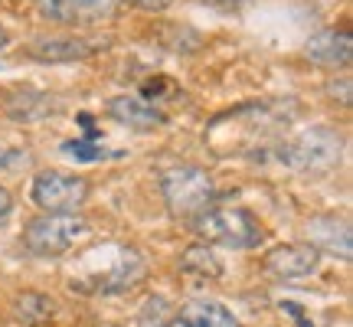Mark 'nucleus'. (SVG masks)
Returning <instances> with one entry per match:
<instances>
[{
  "mask_svg": "<svg viewBox=\"0 0 353 327\" xmlns=\"http://www.w3.org/2000/svg\"><path fill=\"white\" fill-rule=\"evenodd\" d=\"M144 275V255L134 246L105 242L82 255V268L69 275V288L82 295H118L138 285Z\"/></svg>",
  "mask_w": 353,
  "mask_h": 327,
  "instance_id": "f257e3e1",
  "label": "nucleus"
},
{
  "mask_svg": "<svg viewBox=\"0 0 353 327\" xmlns=\"http://www.w3.org/2000/svg\"><path fill=\"white\" fill-rule=\"evenodd\" d=\"M196 232L206 242L229 246V249H255L265 242V226L259 216H252L242 206H223V210H206L196 216Z\"/></svg>",
  "mask_w": 353,
  "mask_h": 327,
  "instance_id": "f03ea898",
  "label": "nucleus"
},
{
  "mask_svg": "<svg viewBox=\"0 0 353 327\" xmlns=\"http://www.w3.org/2000/svg\"><path fill=\"white\" fill-rule=\"evenodd\" d=\"M161 193H164L167 210L180 219L187 216H196L206 210V203H213L216 187L213 177L206 174L203 167H193V164H180V167H170L161 177Z\"/></svg>",
  "mask_w": 353,
  "mask_h": 327,
  "instance_id": "7ed1b4c3",
  "label": "nucleus"
},
{
  "mask_svg": "<svg viewBox=\"0 0 353 327\" xmlns=\"http://www.w3.org/2000/svg\"><path fill=\"white\" fill-rule=\"evenodd\" d=\"M88 232V223L76 213H46L37 216L23 229V246L39 259H56L65 255L82 236Z\"/></svg>",
  "mask_w": 353,
  "mask_h": 327,
  "instance_id": "20e7f679",
  "label": "nucleus"
},
{
  "mask_svg": "<svg viewBox=\"0 0 353 327\" xmlns=\"http://www.w3.org/2000/svg\"><path fill=\"white\" fill-rule=\"evenodd\" d=\"M281 161L294 170H327L341 161V135L330 128H311L285 144Z\"/></svg>",
  "mask_w": 353,
  "mask_h": 327,
  "instance_id": "39448f33",
  "label": "nucleus"
},
{
  "mask_svg": "<svg viewBox=\"0 0 353 327\" xmlns=\"http://www.w3.org/2000/svg\"><path fill=\"white\" fill-rule=\"evenodd\" d=\"M88 197V184L82 177L63 174V170H43L33 180V203L46 213H76Z\"/></svg>",
  "mask_w": 353,
  "mask_h": 327,
  "instance_id": "423d86ee",
  "label": "nucleus"
},
{
  "mask_svg": "<svg viewBox=\"0 0 353 327\" xmlns=\"http://www.w3.org/2000/svg\"><path fill=\"white\" fill-rule=\"evenodd\" d=\"M39 13L63 26H95L118 13V0H39Z\"/></svg>",
  "mask_w": 353,
  "mask_h": 327,
  "instance_id": "0eeeda50",
  "label": "nucleus"
},
{
  "mask_svg": "<svg viewBox=\"0 0 353 327\" xmlns=\"http://www.w3.org/2000/svg\"><path fill=\"white\" fill-rule=\"evenodd\" d=\"M321 262V252L314 246H301V242H294V246H278L265 255L262 268L268 272L272 278H281V281H291V278H304L311 275Z\"/></svg>",
  "mask_w": 353,
  "mask_h": 327,
  "instance_id": "6e6552de",
  "label": "nucleus"
},
{
  "mask_svg": "<svg viewBox=\"0 0 353 327\" xmlns=\"http://www.w3.org/2000/svg\"><path fill=\"white\" fill-rule=\"evenodd\" d=\"M108 115H112L114 121L134 128V131H154V128L167 125V115L154 101H144L138 95H114L108 101Z\"/></svg>",
  "mask_w": 353,
  "mask_h": 327,
  "instance_id": "1a4fd4ad",
  "label": "nucleus"
},
{
  "mask_svg": "<svg viewBox=\"0 0 353 327\" xmlns=\"http://www.w3.org/2000/svg\"><path fill=\"white\" fill-rule=\"evenodd\" d=\"M353 52V39L347 30H324L304 43V56L317 66H327V69H337V66L350 63Z\"/></svg>",
  "mask_w": 353,
  "mask_h": 327,
  "instance_id": "9d476101",
  "label": "nucleus"
},
{
  "mask_svg": "<svg viewBox=\"0 0 353 327\" xmlns=\"http://www.w3.org/2000/svg\"><path fill=\"white\" fill-rule=\"evenodd\" d=\"M99 50H105L101 43H85V39H37V43H30L26 52L43 63H72V59H85Z\"/></svg>",
  "mask_w": 353,
  "mask_h": 327,
  "instance_id": "9b49d317",
  "label": "nucleus"
},
{
  "mask_svg": "<svg viewBox=\"0 0 353 327\" xmlns=\"http://www.w3.org/2000/svg\"><path fill=\"white\" fill-rule=\"evenodd\" d=\"M307 229H311V236H314V242L311 246H321V249H327L330 255H341L343 262L350 259V226L343 223V219H337V216H314L311 223H307Z\"/></svg>",
  "mask_w": 353,
  "mask_h": 327,
  "instance_id": "f8f14e48",
  "label": "nucleus"
},
{
  "mask_svg": "<svg viewBox=\"0 0 353 327\" xmlns=\"http://www.w3.org/2000/svg\"><path fill=\"white\" fill-rule=\"evenodd\" d=\"M187 327H242L232 311H226L216 301H193L187 304V311L180 317Z\"/></svg>",
  "mask_w": 353,
  "mask_h": 327,
  "instance_id": "ddd939ff",
  "label": "nucleus"
},
{
  "mask_svg": "<svg viewBox=\"0 0 353 327\" xmlns=\"http://www.w3.org/2000/svg\"><path fill=\"white\" fill-rule=\"evenodd\" d=\"M180 272H187V275H196V278H219L223 275V262H219V255H216L210 246H190L183 249L180 255Z\"/></svg>",
  "mask_w": 353,
  "mask_h": 327,
  "instance_id": "4468645a",
  "label": "nucleus"
},
{
  "mask_svg": "<svg viewBox=\"0 0 353 327\" xmlns=\"http://www.w3.org/2000/svg\"><path fill=\"white\" fill-rule=\"evenodd\" d=\"M52 298L50 295H39V291H23V295H17V301H13V315L20 317L23 324H46L52 317Z\"/></svg>",
  "mask_w": 353,
  "mask_h": 327,
  "instance_id": "2eb2a0df",
  "label": "nucleus"
},
{
  "mask_svg": "<svg viewBox=\"0 0 353 327\" xmlns=\"http://www.w3.org/2000/svg\"><path fill=\"white\" fill-rule=\"evenodd\" d=\"M63 154H69L72 161H85V164H95V161H105L112 154L99 148L95 141H63Z\"/></svg>",
  "mask_w": 353,
  "mask_h": 327,
  "instance_id": "dca6fc26",
  "label": "nucleus"
},
{
  "mask_svg": "<svg viewBox=\"0 0 353 327\" xmlns=\"http://www.w3.org/2000/svg\"><path fill=\"white\" fill-rule=\"evenodd\" d=\"M164 92H176L174 82H167V79H148L144 86H141V99H157V95H164Z\"/></svg>",
  "mask_w": 353,
  "mask_h": 327,
  "instance_id": "f3484780",
  "label": "nucleus"
},
{
  "mask_svg": "<svg viewBox=\"0 0 353 327\" xmlns=\"http://www.w3.org/2000/svg\"><path fill=\"white\" fill-rule=\"evenodd\" d=\"M128 3H134L138 10H148V13H161V10H167L174 0H128Z\"/></svg>",
  "mask_w": 353,
  "mask_h": 327,
  "instance_id": "a211bd4d",
  "label": "nucleus"
},
{
  "mask_svg": "<svg viewBox=\"0 0 353 327\" xmlns=\"http://www.w3.org/2000/svg\"><path fill=\"white\" fill-rule=\"evenodd\" d=\"M281 311H288V315L294 317V321H298V324H301V327H314V324H311V321H307V317L301 315V308H298V304H294V301H281Z\"/></svg>",
  "mask_w": 353,
  "mask_h": 327,
  "instance_id": "6ab92c4d",
  "label": "nucleus"
},
{
  "mask_svg": "<svg viewBox=\"0 0 353 327\" xmlns=\"http://www.w3.org/2000/svg\"><path fill=\"white\" fill-rule=\"evenodd\" d=\"M79 125H82V131H85V141L99 138V128H95V121H92V115H79Z\"/></svg>",
  "mask_w": 353,
  "mask_h": 327,
  "instance_id": "aec40b11",
  "label": "nucleus"
},
{
  "mask_svg": "<svg viewBox=\"0 0 353 327\" xmlns=\"http://www.w3.org/2000/svg\"><path fill=\"white\" fill-rule=\"evenodd\" d=\"M10 210H13V200H10V193L0 187V219H7L10 216Z\"/></svg>",
  "mask_w": 353,
  "mask_h": 327,
  "instance_id": "412c9836",
  "label": "nucleus"
},
{
  "mask_svg": "<svg viewBox=\"0 0 353 327\" xmlns=\"http://www.w3.org/2000/svg\"><path fill=\"white\" fill-rule=\"evenodd\" d=\"M206 3H213V7H223V10H236V7H242L245 0H206Z\"/></svg>",
  "mask_w": 353,
  "mask_h": 327,
  "instance_id": "4be33fe9",
  "label": "nucleus"
},
{
  "mask_svg": "<svg viewBox=\"0 0 353 327\" xmlns=\"http://www.w3.org/2000/svg\"><path fill=\"white\" fill-rule=\"evenodd\" d=\"M7 43H10V33H7V30H3V26H0V50H3V46H7Z\"/></svg>",
  "mask_w": 353,
  "mask_h": 327,
  "instance_id": "5701e85b",
  "label": "nucleus"
},
{
  "mask_svg": "<svg viewBox=\"0 0 353 327\" xmlns=\"http://www.w3.org/2000/svg\"><path fill=\"white\" fill-rule=\"evenodd\" d=\"M167 327H187L183 321H167Z\"/></svg>",
  "mask_w": 353,
  "mask_h": 327,
  "instance_id": "b1692460",
  "label": "nucleus"
}]
</instances>
